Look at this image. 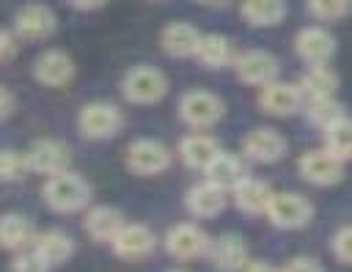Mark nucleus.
<instances>
[{"mask_svg":"<svg viewBox=\"0 0 352 272\" xmlns=\"http://www.w3.org/2000/svg\"><path fill=\"white\" fill-rule=\"evenodd\" d=\"M239 272H278L272 264H267V261H248Z\"/></svg>","mask_w":352,"mask_h":272,"instance_id":"38","label":"nucleus"},{"mask_svg":"<svg viewBox=\"0 0 352 272\" xmlns=\"http://www.w3.org/2000/svg\"><path fill=\"white\" fill-rule=\"evenodd\" d=\"M11 272H50V264L36 253V247H30L11 261Z\"/></svg>","mask_w":352,"mask_h":272,"instance_id":"33","label":"nucleus"},{"mask_svg":"<svg viewBox=\"0 0 352 272\" xmlns=\"http://www.w3.org/2000/svg\"><path fill=\"white\" fill-rule=\"evenodd\" d=\"M300 173L316 187H333L344 176V159H338L330 148H311L300 157Z\"/></svg>","mask_w":352,"mask_h":272,"instance_id":"7","label":"nucleus"},{"mask_svg":"<svg viewBox=\"0 0 352 272\" xmlns=\"http://www.w3.org/2000/svg\"><path fill=\"white\" fill-rule=\"evenodd\" d=\"M77 126L88 140H107L124 126V115L110 102H91L80 110Z\"/></svg>","mask_w":352,"mask_h":272,"instance_id":"4","label":"nucleus"},{"mask_svg":"<svg viewBox=\"0 0 352 272\" xmlns=\"http://www.w3.org/2000/svg\"><path fill=\"white\" fill-rule=\"evenodd\" d=\"M25 157H28L30 170H33V173H41V176H55V173L66 170V168H69V159H72L66 143L52 140V137L36 140V143L25 151Z\"/></svg>","mask_w":352,"mask_h":272,"instance_id":"10","label":"nucleus"},{"mask_svg":"<svg viewBox=\"0 0 352 272\" xmlns=\"http://www.w3.org/2000/svg\"><path fill=\"white\" fill-rule=\"evenodd\" d=\"M294 49L297 55L308 63V66H324L333 52H336V38L319 27V25H311V27H302L294 38Z\"/></svg>","mask_w":352,"mask_h":272,"instance_id":"15","label":"nucleus"},{"mask_svg":"<svg viewBox=\"0 0 352 272\" xmlns=\"http://www.w3.org/2000/svg\"><path fill=\"white\" fill-rule=\"evenodd\" d=\"M308 11L319 22H333L352 11V0H308Z\"/></svg>","mask_w":352,"mask_h":272,"instance_id":"32","label":"nucleus"},{"mask_svg":"<svg viewBox=\"0 0 352 272\" xmlns=\"http://www.w3.org/2000/svg\"><path fill=\"white\" fill-rule=\"evenodd\" d=\"M305 115H308V121H311L314 126H319V129L324 132L330 124H336V121L344 115V107H341V102H338L336 96L308 99V102H305Z\"/></svg>","mask_w":352,"mask_h":272,"instance_id":"30","label":"nucleus"},{"mask_svg":"<svg viewBox=\"0 0 352 272\" xmlns=\"http://www.w3.org/2000/svg\"><path fill=\"white\" fill-rule=\"evenodd\" d=\"M226 190L212 184V181H201V184H192L184 195V206L190 209V214L195 217H214L226 209Z\"/></svg>","mask_w":352,"mask_h":272,"instance_id":"18","label":"nucleus"},{"mask_svg":"<svg viewBox=\"0 0 352 272\" xmlns=\"http://www.w3.org/2000/svg\"><path fill=\"white\" fill-rule=\"evenodd\" d=\"M206 256L217 272H239L250 261L248 258V242L236 234H223V236L212 239Z\"/></svg>","mask_w":352,"mask_h":272,"instance_id":"16","label":"nucleus"},{"mask_svg":"<svg viewBox=\"0 0 352 272\" xmlns=\"http://www.w3.org/2000/svg\"><path fill=\"white\" fill-rule=\"evenodd\" d=\"M168 272H187V269H168Z\"/></svg>","mask_w":352,"mask_h":272,"instance_id":"40","label":"nucleus"},{"mask_svg":"<svg viewBox=\"0 0 352 272\" xmlns=\"http://www.w3.org/2000/svg\"><path fill=\"white\" fill-rule=\"evenodd\" d=\"M41 195L47 201V206L58 214H72L80 212L82 206H88L91 201V184L72 170H60L55 176H50L41 187Z\"/></svg>","mask_w":352,"mask_h":272,"instance_id":"1","label":"nucleus"},{"mask_svg":"<svg viewBox=\"0 0 352 272\" xmlns=\"http://www.w3.org/2000/svg\"><path fill=\"white\" fill-rule=\"evenodd\" d=\"M242 16L256 25V27H270V25H278L286 14V5L283 0H242Z\"/></svg>","mask_w":352,"mask_h":272,"instance_id":"28","label":"nucleus"},{"mask_svg":"<svg viewBox=\"0 0 352 272\" xmlns=\"http://www.w3.org/2000/svg\"><path fill=\"white\" fill-rule=\"evenodd\" d=\"M206 181L223 187V190H234L242 179H245V165L239 157L228 154V151H220L209 165H206Z\"/></svg>","mask_w":352,"mask_h":272,"instance_id":"23","label":"nucleus"},{"mask_svg":"<svg viewBox=\"0 0 352 272\" xmlns=\"http://www.w3.org/2000/svg\"><path fill=\"white\" fill-rule=\"evenodd\" d=\"M30 239H33V228H30L28 217H22L16 212H8V214L0 217V247L22 250Z\"/></svg>","mask_w":352,"mask_h":272,"instance_id":"27","label":"nucleus"},{"mask_svg":"<svg viewBox=\"0 0 352 272\" xmlns=\"http://www.w3.org/2000/svg\"><path fill=\"white\" fill-rule=\"evenodd\" d=\"M234 69H236V77L242 82H248V85L264 88L267 82L278 80V60H275V55H270L264 49H248V52H242L234 60Z\"/></svg>","mask_w":352,"mask_h":272,"instance_id":"14","label":"nucleus"},{"mask_svg":"<svg viewBox=\"0 0 352 272\" xmlns=\"http://www.w3.org/2000/svg\"><path fill=\"white\" fill-rule=\"evenodd\" d=\"M258 104H261L264 113L278 115V118H286V115L300 113V107H302V91H300V85H294V82L272 80V82H267V85L261 88Z\"/></svg>","mask_w":352,"mask_h":272,"instance_id":"12","label":"nucleus"},{"mask_svg":"<svg viewBox=\"0 0 352 272\" xmlns=\"http://www.w3.org/2000/svg\"><path fill=\"white\" fill-rule=\"evenodd\" d=\"M74 8H80V11H94V8H99V5H104L107 0H69Z\"/></svg>","mask_w":352,"mask_h":272,"instance_id":"39","label":"nucleus"},{"mask_svg":"<svg viewBox=\"0 0 352 272\" xmlns=\"http://www.w3.org/2000/svg\"><path fill=\"white\" fill-rule=\"evenodd\" d=\"M195 58L206 66V69H226L228 63H234V47L226 36L220 33H209V36H201V44H198V52Z\"/></svg>","mask_w":352,"mask_h":272,"instance_id":"24","label":"nucleus"},{"mask_svg":"<svg viewBox=\"0 0 352 272\" xmlns=\"http://www.w3.org/2000/svg\"><path fill=\"white\" fill-rule=\"evenodd\" d=\"M165 250L179 258V261H190V258H198L204 253H209V245L212 239L206 236L204 228H198L195 223H179L173 225L168 234H165Z\"/></svg>","mask_w":352,"mask_h":272,"instance_id":"8","label":"nucleus"},{"mask_svg":"<svg viewBox=\"0 0 352 272\" xmlns=\"http://www.w3.org/2000/svg\"><path fill=\"white\" fill-rule=\"evenodd\" d=\"M30 170L28 157L14 151V148H3L0 151V181H19L25 179V173Z\"/></svg>","mask_w":352,"mask_h":272,"instance_id":"31","label":"nucleus"},{"mask_svg":"<svg viewBox=\"0 0 352 272\" xmlns=\"http://www.w3.org/2000/svg\"><path fill=\"white\" fill-rule=\"evenodd\" d=\"M124 228V214L116 206H94L85 214V234L94 242H113Z\"/></svg>","mask_w":352,"mask_h":272,"instance_id":"22","label":"nucleus"},{"mask_svg":"<svg viewBox=\"0 0 352 272\" xmlns=\"http://www.w3.org/2000/svg\"><path fill=\"white\" fill-rule=\"evenodd\" d=\"M264 214L270 217V223L275 228L297 231V228H305L311 223L314 206L300 192H272V201H270V206H267Z\"/></svg>","mask_w":352,"mask_h":272,"instance_id":"2","label":"nucleus"},{"mask_svg":"<svg viewBox=\"0 0 352 272\" xmlns=\"http://www.w3.org/2000/svg\"><path fill=\"white\" fill-rule=\"evenodd\" d=\"M170 165V151L151 137H140L132 140L126 148V168L138 176H157L162 170H168Z\"/></svg>","mask_w":352,"mask_h":272,"instance_id":"6","label":"nucleus"},{"mask_svg":"<svg viewBox=\"0 0 352 272\" xmlns=\"http://www.w3.org/2000/svg\"><path fill=\"white\" fill-rule=\"evenodd\" d=\"M300 91L308 99H322V96H336L338 91V74L324 66H308V71L300 77Z\"/></svg>","mask_w":352,"mask_h":272,"instance_id":"26","label":"nucleus"},{"mask_svg":"<svg viewBox=\"0 0 352 272\" xmlns=\"http://www.w3.org/2000/svg\"><path fill=\"white\" fill-rule=\"evenodd\" d=\"M333 256H336L341 264H352V225L341 228V231L333 236Z\"/></svg>","mask_w":352,"mask_h":272,"instance_id":"34","label":"nucleus"},{"mask_svg":"<svg viewBox=\"0 0 352 272\" xmlns=\"http://www.w3.org/2000/svg\"><path fill=\"white\" fill-rule=\"evenodd\" d=\"M55 14L41 3H28L16 11L14 27L25 41H44L55 33Z\"/></svg>","mask_w":352,"mask_h":272,"instance_id":"13","label":"nucleus"},{"mask_svg":"<svg viewBox=\"0 0 352 272\" xmlns=\"http://www.w3.org/2000/svg\"><path fill=\"white\" fill-rule=\"evenodd\" d=\"M231 192H234L236 209L245 212V214H261V212H267V206L272 201L270 184L261 181V179H253V176H245Z\"/></svg>","mask_w":352,"mask_h":272,"instance_id":"19","label":"nucleus"},{"mask_svg":"<svg viewBox=\"0 0 352 272\" xmlns=\"http://www.w3.org/2000/svg\"><path fill=\"white\" fill-rule=\"evenodd\" d=\"M278 272H324L322 264L316 258H308V256H294L289 258Z\"/></svg>","mask_w":352,"mask_h":272,"instance_id":"35","label":"nucleus"},{"mask_svg":"<svg viewBox=\"0 0 352 272\" xmlns=\"http://www.w3.org/2000/svg\"><path fill=\"white\" fill-rule=\"evenodd\" d=\"M116 256L124 261H140L146 256L154 253L157 247V236L151 228L140 225V223H124V228L116 234V239L110 242Z\"/></svg>","mask_w":352,"mask_h":272,"instance_id":"11","label":"nucleus"},{"mask_svg":"<svg viewBox=\"0 0 352 272\" xmlns=\"http://www.w3.org/2000/svg\"><path fill=\"white\" fill-rule=\"evenodd\" d=\"M324 148H330L338 159H352V118L341 115L336 124L324 129Z\"/></svg>","mask_w":352,"mask_h":272,"instance_id":"29","label":"nucleus"},{"mask_svg":"<svg viewBox=\"0 0 352 272\" xmlns=\"http://www.w3.org/2000/svg\"><path fill=\"white\" fill-rule=\"evenodd\" d=\"M11 55H14V38L0 27V60H6Z\"/></svg>","mask_w":352,"mask_h":272,"instance_id":"36","label":"nucleus"},{"mask_svg":"<svg viewBox=\"0 0 352 272\" xmlns=\"http://www.w3.org/2000/svg\"><path fill=\"white\" fill-rule=\"evenodd\" d=\"M160 44L162 49L170 55V58H190L198 52V44H201V33L187 25V22H170L162 36H160Z\"/></svg>","mask_w":352,"mask_h":272,"instance_id":"20","label":"nucleus"},{"mask_svg":"<svg viewBox=\"0 0 352 272\" xmlns=\"http://www.w3.org/2000/svg\"><path fill=\"white\" fill-rule=\"evenodd\" d=\"M11 110H14V96L0 85V118L11 115Z\"/></svg>","mask_w":352,"mask_h":272,"instance_id":"37","label":"nucleus"},{"mask_svg":"<svg viewBox=\"0 0 352 272\" xmlns=\"http://www.w3.org/2000/svg\"><path fill=\"white\" fill-rule=\"evenodd\" d=\"M242 154L253 162H261V165H272L278 162L283 154H286V137L270 126H258V129H250L245 137H242Z\"/></svg>","mask_w":352,"mask_h":272,"instance_id":"9","label":"nucleus"},{"mask_svg":"<svg viewBox=\"0 0 352 272\" xmlns=\"http://www.w3.org/2000/svg\"><path fill=\"white\" fill-rule=\"evenodd\" d=\"M121 91L135 104H154L168 93V80L154 66H135L124 74Z\"/></svg>","mask_w":352,"mask_h":272,"instance_id":"3","label":"nucleus"},{"mask_svg":"<svg viewBox=\"0 0 352 272\" xmlns=\"http://www.w3.org/2000/svg\"><path fill=\"white\" fill-rule=\"evenodd\" d=\"M223 102L220 96L209 93V91H190L182 96L179 102V115L187 126L192 129H209L223 118Z\"/></svg>","mask_w":352,"mask_h":272,"instance_id":"5","label":"nucleus"},{"mask_svg":"<svg viewBox=\"0 0 352 272\" xmlns=\"http://www.w3.org/2000/svg\"><path fill=\"white\" fill-rule=\"evenodd\" d=\"M217 154H220V146H217V140L209 137V135L195 132V135H187V137L179 140V157H182V162H184L187 168H192V170H206V165H209Z\"/></svg>","mask_w":352,"mask_h":272,"instance_id":"21","label":"nucleus"},{"mask_svg":"<svg viewBox=\"0 0 352 272\" xmlns=\"http://www.w3.org/2000/svg\"><path fill=\"white\" fill-rule=\"evenodd\" d=\"M33 247H36V253H38L50 267L63 264V261L72 258V253H74V242H72V236L63 234V231H55V228L38 234L36 242H33Z\"/></svg>","mask_w":352,"mask_h":272,"instance_id":"25","label":"nucleus"},{"mask_svg":"<svg viewBox=\"0 0 352 272\" xmlns=\"http://www.w3.org/2000/svg\"><path fill=\"white\" fill-rule=\"evenodd\" d=\"M33 77L41 82V85H50V88H58V85H66L72 77H74V63L72 58L63 52V49H47L36 58L33 63Z\"/></svg>","mask_w":352,"mask_h":272,"instance_id":"17","label":"nucleus"}]
</instances>
